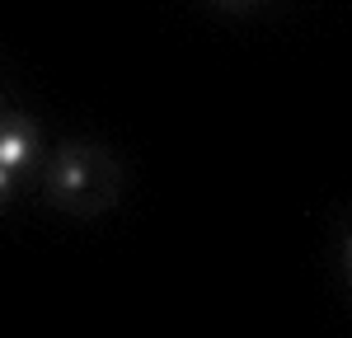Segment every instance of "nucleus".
Listing matches in <instances>:
<instances>
[{
  "instance_id": "f257e3e1",
  "label": "nucleus",
  "mask_w": 352,
  "mask_h": 338,
  "mask_svg": "<svg viewBox=\"0 0 352 338\" xmlns=\"http://www.w3.org/2000/svg\"><path fill=\"white\" fill-rule=\"evenodd\" d=\"M43 183L71 212H104L113 202V193H118V169L99 146L76 141V146H61V155L47 165Z\"/></svg>"
},
{
  "instance_id": "f03ea898",
  "label": "nucleus",
  "mask_w": 352,
  "mask_h": 338,
  "mask_svg": "<svg viewBox=\"0 0 352 338\" xmlns=\"http://www.w3.org/2000/svg\"><path fill=\"white\" fill-rule=\"evenodd\" d=\"M38 160V127L24 113H0V165L10 174H24Z\"/></svg>"
},
{
  "instance_id": "7ed1b4c3",
  "label": "nucleus",
  "mask_w": 352,
  "mask_h": 338,
  "mask_svg": "<svg viewBox=\"0 0 352 338\" xmlns=\"http://www.w3.org/2000/svg\"><path fill=\"white\" fill-rule=\"evenodd\" d=\"M14 183H19V174H10V169L0 165V202H10V197H14Z\"/></svg>"
},
{
  "instance_id": "20e7f679",
  "label": "nucleus",
  "mask_w": 352,
  "mask_h": 338,
  "mask_svg": "<svg viewBox=\"0 0 352 338\" xmlns=\"http://www.w3.org/2000/svg\"><path fill=\"white\" fill-rule=\"evenodd\" d=\"M343 268H348V278H352V230H348V240H343Z\"/></svg>"
},
{
  "instance_id": "39448f33",
  "label": "nucleus",
  "mask_w": 352,
  "mask_h": 338,
  "mask_svg": "<svg viewBox=\"0 0 352 338\" xmlns=\"http://www.w3.org/2000/svg\"><path fill=\"white\" fill-rule=\"evenodd\" d=\"M217 5H226V10H240V5H249V0H217Z\"/></svg>"
}]
</instances>
